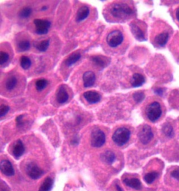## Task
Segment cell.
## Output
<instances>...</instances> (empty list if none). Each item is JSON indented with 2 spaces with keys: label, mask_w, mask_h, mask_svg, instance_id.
<instances>
[{
  "label": "cell",
  "mask_w": 179,
  "mask_h": 191,
  "mask_svg": "<svg viewBox=\"0 0 179 191\" xmlns=\"http://www.w3.org/2000/svg\"><path fill=\"white\" fill-rule=\"evenodd\" d=\"M130 136L131 132L129 129L126 128H120L114 132L112 139L117 146H122L129 142Z\"/></svg>",
  "instance_id": "obj_1"
},
{
  "label": "cell",
  "mask_w": 179,
  "mask_h": 191,
  "mask_svg": "<svg viewBox=\"0 0 179 191\" xmlns=\"http://www.w3.org/2000/svg\"><path fill=\"white\" fill-rule=\"evenodd\" d=\"M110 13L116 18H123L132 14L133 11L126 4H114L110 8Z\"/></svg>",
  "instance_id": "obj_2"
},
{
  "label": "cell",
  "mask_w": 179,
  "mask_h": 191,
  "mask_svg": "<svg viewBox=\"0 0 179 191\" xmlns=\"http://www.w3.org/2000/svg\"><path fill=\"white\" fill-rule=\"evenodd\" d=\"M146 116L150 121L155 122L162 116V110L158 102H153L150 104L146 108Z\"/></svg>",
  "instance_id": "obj_3"
},
{
  "label": "cell",
  "mask_w": 179,
  "mask_h": 191,
  "mask_svg": "<svg viewBox=\"0 0 179 191\" xmlns=\"http://www.w3.org/2000/svg\"><path fill=\"white\" fill-rule=\"evenodd\" d=\"M106 142V135L100 129L95 128L91 132V145L95 148H99L103 146Z\"/></svg>",
  "instance_id": "obj_4"
},
{
  "label": "cell",
  "mask_w": 179,
  "mask_h": 191,
  "mask_svg": "<svg viewBox=\"0 0 179 191\" xmlns=\"http://www.w3.org/2000/svg\"><path fill=\"white\" fill-rule=\"evenodd\" d=\"M124 40V37L120 30H113L108 34L107 42L111 48H116L121 44Z\"/></svg>",
  "instance_id": "obj_5"
},
{
  "label": "cell",
  "mask_w": 179,
  "mask_h": 191,
  "mask_svg": "<svg viewBox=\"0 0 179 191\" xmlns=\"http://www.w3.org/2000/svg\"><path fill=\"white\" fill-rule=\"evenodd\" d=\"M138 137L140 142L144 145L148 144L150 142H151L153 138V132H152L151 126L148 125H143L139 131Z\"/></svg>",
  "instance_id": "obj_6"
},
{
  "label": "cell",
  "mask_w": 179,
  "mask_h": 191,
  "mask_svg": "<svg viewBox=\"0 0 179 191\" xmlns=\"http://www.w3.org/2000/svg\"><path fill=\"white\" fill-rule=\"evenodd\" d=\"M34 24L36 27V33L39 35L46 34L51 28V22L48 20L35 19L34 20Z\"/></svg>",
  "instance_id": "obj_7"
},
{
  "label": "cell",
  "mask_w": 179,
  "mask_h": 191,
  "mask_svg": "<svg viewBox=\"0 0 179 191\" xmlns=\"http://www.w3.org/2000/svg\"><path fill=\"white\" fill-rule=\"evenodd\" d=\"M26 173L32 179H38L42 176L44 172L34 163H30L26 166Z\"/></svg>",
  "instance_id": "obj_8"
},
{
  "label": "cell",
  "mask_w": 179,
  "mask_h": 191,
  "mask_svg": "<svg viewBox=\"0 0 179 191\" xmlns=\"http://www.w3.org/2000/svg\"><path fill=\"white\" fill-rule=\"evenodd\" d=\"M25 151V148L24 143L20 139L17 140L14 143L12 148V155L16 159H19V158L24 154Z\"/></svg>",
  "instance_id": "obj_9"
},
{
  "label": "cell",
  "mask_w": 179,
  "mask_h": 191,
  "mask_svg": "<svg viewBox=\"0 0 179 191\" xmlns=\"http://www.w3.org/2000/svg\"><path fill=\"white\" fill-rule=\"evenodd\" d=\"M0 170L3 174L7 176H13L15 174L12 164L8 160H2L1 163H0Z\"/></svg>",
  "instance_id": "obj_10"
},
{
  "label": "cell",
  "mask_w": 179,
  "mask_h": 191,
  "mask_svg": "<svg viewBox=\"0 0 179 191\" xmlns=\"http://www.w3.org/2000/svg\"><path fill=\"white\" fill-rule=\"evenodd\" d=\"M83 97L86 99V101L91 104H97L101 100V95L97 92L92 90L87 91V92L84 93Z\"/></svg>",
  "instance_id": "obj_11"
},
{
  "label": "cell",
  "mask_w": 179,
  "mask_h": 191,
  "mask_svg": "<svg viewBox=\"0 0 179 191\" xmlns=\"http://www.w3.org/2000/svg\"><path fill=\"white\" fill-rule=\"evenodd\" d=\"M83 86L85 88H89L92 86L95 83L96 76L94 72L91 71H87L84 73L83 76Z\"/></svg>",
  "instance_id": "obj_12"
},
{
  "label": "cell",
  "mask_w": 179,
  "mask_h": 191,
  "mask_svg": "<svg viewBox=\"0 0 179 191\" xmlns=\"http://www.w3.org/2000/svg\"><path fill=\"white\" fill-rule=\"evenodd\" d=\"M130 28H131V31L132 32L134 37L136 38L137 40L140 41V42H143V41H145L146 39L144 33H143L142 29H141L136 23H131Z\"/></svg>",
  "instance_id": "obj_13"
},
{
  "label": "cell",
  "mask_w": 179,
  "mask_h": 191,
  "mask_svg": "<svg viewBox=\"0 0 179 191\" xmlns=\"http://www.w3.org/2000/svg\"><path fill=\"white\" fill-rule=\"evenodd\" d=\"M126 186L132 188L135 190H140L142 188V182L140 181L139 179L137 178H126L122 180Z\"/></svg>",
  "instance_id": "obj_14"
},
{
  "label": "cell",
  "mask_w": 179,
  "mask_h": 191,
  "mask_svg": "<svg viewBox=\"0 0 179 191\" xmlns=\"http://www.w3.org/2000/svg\"><path fill=\"white\" fill-rule=\"evenodd\" d=\"M57 102L60 104H64L69 99V94L64 89V86H60L56 94Z\"/></svg>",
  "instance_id": "obj_15"
},
{
  "label": "cell",
  "mask_w": 179,
  "mask_h": 191,
  "mask_svg": "<svg viewBox=\"0 0 179 191\" xmlns=\"http://www.w3.org/2000/svg\"><path fill=\"white\" fill-rule=\"evenodd\" d=\"M146 81L145 77L142 74L139 73H136L133 74L132 78L131 79L132 86L134 88L140 87L144 84Z\"/></svg>",
  "instance_id": "obj_16"
},
{
  "label": "cell",
  "mask_w": 179,
  "mask_h": 191,
  "mask_svg": "<svg viewBox=\"0 0 179 191\" xmlns=\"http://www.w3.org/2000/svg\"><path fill=\"white\" fill-rule=\"evenodd\" d=\"M101 159L104 163L111 164L114 163V161L116 160V155L113 151L108 150V151H105L101 154Z\"/></svg>",
  "instance_id": "obj_17"
},
{
  "label": "cell",
  "mask_w": 179,
  "mask_h": 191,
  "mask_svg": "<svg viewBox=\"0 0 179 191\" xmlns=\"http://www.w3.org/2000/svg\"><path fill=\"white\" fill-rule=\"evenodd\" d=\"M90 14V8L86 7V6H83L81 7L77 11V14H76V21L77 22H81L83 20H86L87 17H88Z\"/></svg>",
  "instance_id": "obj_18"
},
{
  "label": "cell",
  "mask_w": 179,
  "mask_h": 191,
  "mask_svg": "<svg viewBox=\"0 0 179 191\" xmlns=\"http://www.w3.org/2000/svg\"><path fill=\"white\" fill-rule=\"evenodd\" d=\"M169 37V35L168 32H164L155 37V42L158 46H164L166 45V43H167V42H168Z\"/></svg>",
  "instance_id": "obj_19"
},
{
  "label": "cell",
  "mask_w": 179,
  "mask_h": 191,
  "mask_svg": "<svg viewBox=\"0 0 179 191\" xmlns=\"http://www.w3.org/2000/svg\"><path fill=\"white\" fill-rule=\"evenodd\" d=\"M92 60L97 66H98L101 68H104L107 66V63H109V60H108L107 58L103 56H95L92 58Z\"/></svg>",
  "instance_id": "obj_20"
},
{
  "label": "cell",
  "mask_w": 179,
  "mask_h": 191,
  "mask_svg": "<svg viewBox=\"0 0 179 191\" xmlns=\"http://www.w3.org/2000/svg\"><path fill=\"white\" fill-rule=\"evenodd\" d=\"M17 78L15 76H10L5 81V88L8 91H12L15 89L17 85Z\"/></svg>",
  "instance_id": "obj_21"
},
{
  "label": "cell",
  "mask_w": 179,
  "mask_h": 191,
  "mask_svg": "<svg viewBox=\"0 0 179 191\" xmlns=\"http://www.w3.org/2000/svg\"><path fill=\"white\" fill-rule=\"evenodd\" d=\"M52 186H53V179L48 176L43 181L42 184L41 185L39 191H51Z\"/></svg>",
  "instance_id": "obj_22"
},
{
  "label": "cell",
  "mask_w": 179,
  "mask_h": 191,
  "mask_svg": "<svg viewBox=\"0 0 179 191\" xmlns=\"http://www.w3.org/2000/svg\"><path fill=\"white\" fill-rule=\"evenodd\" d=\"M81 57V55L78 52L74 53L69 55V56L67 58V59L65 61V64L67 67H71L73 64H74L76 62H78Z\"/></svg>",
  "instance_id": "obj_23"
},
{
  "label": "cell",
  "mask_w": 179,
  "mask_h": 191,
  "mask_svg": "<svg viewBox=\"0 0 179 191\" xmlns=\"http://www.w3.org/2000/svg\"><path fill=\"white\" fill-rule=\"evenodd\" d=\"M17 50L20 52L27 51L30 48V42L27 39H22L19 41L17 44Z\"/></svg>",
  "instance_id": "obj_24"
},
{
  "label": "cell",
  "mask_w": 179,
  "mask_h": 191,
  "mask_svg": "<svg viewBox=\"0 0 179 191\" xmlns=\"http://www.w3.org/2000/svg\"><path fill=\"white\" fill-rule=\"evenodd\" d=\"M50 45V41L49 39L43 40L40 42H36L34 43V46L38 51L40 52H45L48 48Z\"/></svg>",
  "instance_id": "obj_25"
},
{
  "label": "cell",
  "mask_w": 179,
  "mask_h": 191,
  "mask_svg": "<svg viewBox=\"0 0 179 191\" xmlns=\"http://www.w3.org/2000/svg\"><path fill=\"white\" fill-rule=\"evenodd\" d=\"M32 61L30 58L27 56H22L20 58V66L25 70L29 69L31 67Z\"/></svg>",
  "instance_id": "obj_26"
},
{
  "label": "cell",
  "mask_w": 179,
  "mask_h": 191,
  "mask_svg": "<svg viewBox=\"0 0 179 191\" xmlns=\"http://www.w3.org/2000/svg\"><path fill=\"white\" fill-rule=\"evenodd\" d=\"M48 84V81L45 78H40L38 79L35 83V86H36V89L37 91H42L44 90L47 87Z\"/></svg>",
  "instance_id": "obj_27"
},
{
  "label": "cell",
  "mask_w": 179,
  "mask_h": 191,
  "mask_svg": "<svg viewBox=\"0 0 179 191\" xmlns=\"http://www.w3.org/2000/svg\"><path fill=\"white\" fill-rule=\"evenodd\" d=\"M158 177V173L157 172H151L144 176V181L148 184H151Z\"/></svg>",
  "instance_id": "obj_28"
},
{
  "label": "cell",
  "mask_w": 179,
  "mask_h": 191,
  "mask_svg": "<svg viewBox=\"0 0 179 191\" xmlns=\"http://www.w3.org/2000/svg\"><path fill=\"white\" fill-rule=\"evenodd\" d=\"M32 13V10L30 7H25L20 11L19 16L20 18L22 19H27L30 16V15Z\"/></svg>",
  "instance_id": "obj_29"
},
{
  "label": "cell",
  "mask_w": 179,
  "mask_h": 191,
  "mask_svg": "<svg viewBox=\"0 0 179 191\" xmlns=\"http://www.w3.org/2000/svg\"><path fill=\"white\" fill-rule=\"evenodd\" d=\"M162 131L164 134L167 135V137L174 136V130H173L172 126L170 124H164L162 128Z\"/></svg>",
  "instance_id": "obj_30"
},
{
  "label": "cell",
  "mask_w": 179,
  "mask_h": 191,
  "mask_svg": "<svg viewBox=\"0 0 179 191\" xmlns=\"http://www.w3.org/2000/svg\"><path fill=\"white\" fill-rule=\"evenodd\" d=\"M133 98L137 103H141L145 98V94L143 92H136L133 94Z\"/></svg>",
  "instance_id": "obj_31"
},
{
  "label": "cell",
  "mask_w": 179,
  "mask_h": 191,
  "mask_svg": "<svg viewBox=\"0 0 179 191\" xmlns=\"http://www.w3.org/2000/svg\"><path fill=\"white\" fill-rule=\"evenodd\" d=\"M8 59H9V55L7 52L2 51L0 53V64H1V65L7 63Z\"/></svg>",
  "instance_id": "obj_32"
},
{
  "label": "cell",
  "mask_w": 179,
  "mask_h": 191,
  "mask_svg": "<svg viewBox=\"0 0 179 191\" xmlns=\"http://www.w3.org/2000/svg\"><path fill=\"white\" fill-rule=\"evenodd\" d=\"M9 109L10 108L6 104H2L1 107H0V117L2 118L3 116H4L8 112Z\"/></svg>",
  "instance_id": "obj_33"
},
{
  "label": "cell",
  "mask_w": 179,
  "mask_h": 191,
  "mask_svg": "<svg viewBox=\"0 0 179 191\" xmlns=\"http://www.w3.org/2000/svg\"><path fill=\"white\" fill-rule=\"evenodd\" d=\"M22 118H23V115H20L17 116L16 118V125H17V127H21V126L23 125V124H24V123H23V120H22Z\"/></svg>",
  "instance_id": "obj_34"
},
{
  "label": "cell",
  "mask_w": 179,
  "mask_h": 191,
  "mask_svg": "<svg viewBox=\"0 0 179 191\" xmlns=\"http://www.w3.org/2000/svg\"><path fill=\"white\" fill-rule=\"evenodd\" d=\"M171 175L172 177H174V178L177 179V180L179 181V167L177 169H174V171H172V172L171 173Z\"/></svg>",
  "instance_id": "obj_35"
},
{
  "label": "cell",
  "mask_w": 179,
  "mask_h": 191,
  "mask_svg": "<svg viewBox=\"0 0 179 191\" xmlns=\"http://www.w3.org/2000/svg\"><path fill=\"white\" fill-rule=\"evenodd\" d=\"M1 191H10L9 188L7 186V183H4L3 181H2L1 184Z\"/></svg>",
  "instance_id": "obj_36"
},
{
  "label": "cell",
  "mask_w": 179,
  "mask_h": 191,
  "mask_svg": "<svg viewBox=\"0 0 179 191\" xmlns=\"http://www.w3.org/2000/svg\"><path fill=\"white\" fill-rule=\"evenodd\" d=\"M176 18H177L178 21H179V8H178L176 11Z\"/></svg>",
  "instance_id": "obj_37"
},
{
  "label": "cell",
  "mask_w": 179,
  "mask_h": 191,
  "mask_svg": "<svg viewBox=\"0 0 179 191\" xmlns=\"http://www.w3.org/2000/svg\"><path fill=\"white\" fill-rule=\"evenodd\" d=\"M155 93H157V95H161L162 94L163 91H162V89H157V90H155Z\"/></svg>",
  "instance_id": "obj_38"
},
{
  "label": "cell",
  "mask_w": 179,
  "mask_h": 191,
  "mask_svg": "<svg viewBox=\"0 0 179 191\" xmlns=\"http://www.w3.org/2000/svg\"><path fill=\"white\" fill-rule=\"evenodd\" d=\"M116 191H122V188L120 187V186H118V185H116Z\"/></svg>",
  "instance_id": "obj_39"
}]
</instances>
